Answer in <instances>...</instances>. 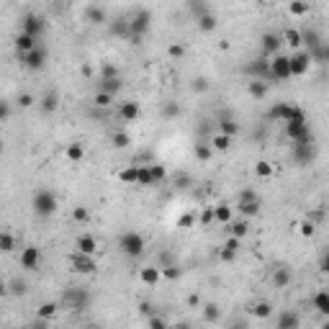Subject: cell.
<instances>
[{
  "mask_svg": "<svg viewBox=\"0 0 329 329\" xmlns=\"http://www.w3.org/2000/svg\"><path fill=\"white\" fill-rule=\"evenodd\" d=\"M239 211H242L244 216H255V214H260V201H257V195H255L252 190H244V193H242Z\"/></svg>",
  "mask_w": 329,
  "mask_h": 329,
  "instance_id": "obj_11",
  "label": "cell"
},
{
  "mask_svg": "<svg viewBox=\"0 0 329 329\" xmlns=\"http://www.w3.org/2000/svg\"><path fill=\"white\" fill-rule=\"evenodd\" d=\"M288 64H291V75L293 77H301V75H306L309 72V67H311V54L304 49V52H296L293 57H288Z\"/></svg>",
  "mask_w": 329,
  "mask_h": 329,
  "instance_id": "obj_10",
  "label": "cell"
},
{
  "mask_svg": "<svg viewBox=\"0 0 329 329\" xmlns=\"http://www.w3.org/2000/svg\"><path fill=\"white\" fill-rule=\"evenodd\" d=\"M62 301L70 306V309H88L90 306V293L85 291V288H70V291L62 296Z\"/></svg>",
  "mask_w": 329,
  "mask_h": 329,
  "instance_id": "obj_7",
  "label": "cell"
},
{
  "mask_svg": "<svg viewBox=\"0 0 329 329\" xmlns=\"http://www.w3.org/2000/svg\"><path fill=\"white\" fill-rule=\"evenodd\" d=\"M111 142H113V147H116V149H121V147H126V144H129V134L116 131V134L111 137Z\"/></svg>",
  "mask_w": 329,
  "mask_h": 329,
  "instance_id": "obj_45",
  "label": "cell"
},
{
  "mask_svg": "<svg viewBox=\"0 0 329 329\" xmlns=\"http://www.w3.org/2000/svg\"><path fill=\"white\" fill-rule=\"evenodd\" d=\"M195 90H209V82H203V80H198V82H195Z\"/></svg>",
  "mask_w": 329,
  "mask_h": 329,
  "instance_id": "obj_60",
  "label": "cell"
},
{
  "mask_svg": "<svg viewBox=\"0 0 329 329\" xmlns=\"http://www.w3.org/2000/svg\"><path fill=\"white\" fill-rule=\"evenodd\" d=\"M221 260H224V262L234 260V252H226V250H221Z\"/></svg>",
  "mask_w": 329,
  "mask_h": 329,
  "instance_id": "obj_59",
  "label": "cell"
},
{
  "mask_svg": "<svg viewBox=\"0 0 329 329\" xmlns=\"http://www.w3.org/2000/svg\"><path fill=\"white\" fill-rule=\"evenodd\" d=\"M121 180H123V183H129V185H137V164H134V168L121 170Z\"/></svg>",
  "mask_w": 329,
  "mask_h": 329,
  "instance_id": "obj_44",
  "label": "cell"
},
{
  "mask_svg": "<svg viewBox=\"0 0 329 329\" xmlns=\"http://www.w3.org/2000/svg\"><path fill=\"white\" fill-rule=\"evenodd\" d=\"M211 147H214L216 152H226V149L232 147V137H226V134H216V137L211 139Z\"/></svg>",
  "mask_w": 329,
  "mask_h": 329,
  "instance_id": "obj_35",
  "label": "cell"
},
{
  "mask_svg": "<svg viewBox=\"0 0 329 329\" xmlns=\"http://www.w3.org/2000/svg\"><path fill=\"white\" fill-rule=\"evenodd\" d=\"M18 59H21V64L26 67V70H41V67H44L47 64V49L44 47H34L31 52H26V54H18Z\"/></svg>",
  "mask_w": 329,
  "mask_h": 329,
  "instance_id": "obj_6",
  "label": "cell"
},
{
  "mask_svg": "<svg viewBox=\"0 0 329 329\" xmlns=\"http://www.w3.org/2000/svg\"><path fill=\"white\" fill-rule=\"evenodd\" d=\"M18 262H21L23 270H39V265H41V250H39L36 244H26L23 250H21V255H18Z\"/></svg>",
  "mask_w": 329,
  "mask_h": 329,
  "instance_id": "obj_8",
  "label": "cell"
},
{
  "mask_svg": "<svg viewBox=\"0 0 329 329\" xmlns=\"http://www.w3.org/2000/svg\"><path fill=\"white\" fill-rule=\"evenodd\" d=\"M219 126H221V134H226V137H234V134L239 131V126H237V123H234L232 118H221Z\"/></svg>",
  "mask_w": 329,
  "mask_h": 329,
  "instance_id": "obj_38",
  "label": "cell"
},
{
  "mask_svg": "<svg viewBox=\"0 0 329 329\" xmlns=\"http://www.w3.org/2000/svg\"><path fill=\"white\" fill-rule=\"evenodd\" d=\"M203 316L209 319V321H216V319H219V309H216L214 304H209V306L203 309Z\"/></svg>",
  "mask_w": 329,
  "mask_h": 329,
  "instance_id": "obj_50",
  "label": "cell"
},
{
  "mask_svg": "<svg viewBox=\"0 0 329 329\" xmlns=\"http://www.w3.org/2000/svg\"><path fill=\"white\" fill-rule=\"evenodd\" d=\"M226 226H229V234L237 237V239H244L247 232H250V224H247V221H229Z\"/></svg>",
  "mask_w": 329,
  "mask_h": 329,
  "instance_id": "obj_30",
  "label": "cell"
},
{
  "mask_svg": "<svg viewBox=\"0 0 329 329\" xmlns=\"http://www.w3.org/2000/svg\"><path fill=\"white\" fill-rule=\"evenodd\" d=\"M195 157H198L201 162L211 159V147H206V144H195Z\"/></svg>",
  "mask_w": 329,
  "mask_h": 329,
  "instance_id": "obj_48",
  "label": "cell"
},
{
  "mask_svg": "<svg viewBox=\"0 0 329 329\" xmlns=\"http://www.w3.org/2000/svg\"><path fill=\"white\" fill-rule=\"evenodd\" d=\"M8 116H11V103L0 98V123H3V121H8Z\"/></svg>",
  "mask_w": 329,
  "mask_h": 329,
  "instance_id": "obj_51",
  "label": "cell"
},
{
  "mask_svg": "<svg viewBox=\"0 0 329 329\" xmlns=\"http://www.w3.org/2000/svg\"><path fill=\"white\" fill-rule=\"evenodd\" d=\"M314 309L319 311V314H329V293L326 291H319L316 296H314Z\"/></svg>",
  "mask_w": 329,
  "mask_h": 329,
  "instance_id": "obj_31",
  "label": "cell"
},
{
  "mask_svg": "<svg viewBox=\"0 0 329 329\" xmlns=\"http://www.w3.org/2000/svg\"><path fill=\"white\" fill-rule=\"evenodd\" d=\"M3 293H6V285H3V283H0V296H3Z\"/></svg>",
  "mask_w": 329,
  "mask_h": 329,
  "instance_id": "obj_61",
  "label": "cell"
},
{
  "mask_svg": "<svg viewBox=\"0 0 329 329\" xmlns=\"http://www.w3.org/2000/svg\"><path fill=\"white\" fill-rule=\"evenodd\" d=\"M121 88H123V80H121V75H118V77H108V80H101V82H98V90L111 93V95H116Z\"/></svg>",
  "mask_w": 329,
  "mask_h": 329,
  "instance_id": "obj_23",
  "label": "cell"
},
{
  "mask_svg": "<svg viewBox=\"0 0 329 329\" xmlns=\"http://www.w3.org/2000/svg\"><path fill=\"white\" fill-rule=\"evenodd\" d=\"M108 77H118V67L111 64V62H103L101 64V80H108Z\"/></svg>",
  "mask_w": 329,
  "mask_h": 329,
  "instance_id": "obj_39",
  "label": "cell"
},
{
  "mask_svg": "<svg viewBox=\"0 0 329 329\" xmlns=\"http://www.w3.org/2000/svg\"><path fill=\"white\" fill-rule=\"evenodd\" d=\"M139 278H142V283H147V285H157L159 278H162V273H159V268H142V270H139Z\"/></svg>",
  "mask_w": 329,
  "mask_h": 329,
  "instance_id": "obj_27",
  "label": "cell"
},
{
  "mask_svg": "<svg viewBox=\"0 0 329 329\" xmlns=\"http://www.w3.org/2000/svg\"><path fill=\"white\" fill-rule=\"evenodd\" d=\"M75 247H77V252H82V255H95L98 242H95L93 234H80V237L75 239Z\"/></svg>",
  "mask_w": 329,
  "mask_h": 329,
  "instance_id": "obj_14",
  "label": "cell"
},
{
  "mask_svg": "<svg viewBox=\"0 0 329 329\" xmlns=\"http://www.w3.org/2000/svg\"><path fill=\"white\" fill-rule=\"evenodd\" d=\"M216 26H219V21H216V16H214L211 11H203V13L198 16V28H201V31L211 34V31H214Z\"/></svg>",
  "mask_w": 329,
  "mask_h": 329,
  "instance_id": "obj_24",
  "label": "cell"
},
{
  "mask_svg": "<svg viewBox=\"0 0 329 329\" xmlns=\"http://www.w3.org/2000/svg\"><path fill=\"white\" fill-rule=\"evenodd\" d=\"M291 111H293V106L291 103H275L270 111H268V121H285L288 116H291Z\"/></svg>",
  "mask_w": 329,
  "mask_h": 329,
  "instance_id": "obj_18",
  "label": "cell"
},
{
  "mask_svg": "<svg viewBox=\"0 0 329 329\" xmlns=\"http://www.w3.org/2000/svg\"><path fill=\"white\" fill-rule=\"evenodd\" d=\"M255 173H257L260 178H270V173H273V164H270V162H265V159H260V162L255 164Z\"/></svg>",
  "mask_w": 329,
  "mask_h": 329,
  "instance_id": "obj_43",
  "label": "cell"
},
{
  "mask_svg": "<svg viewBox=\"0 0 329 329\" xmlns=\"http://www.w3.org/2000/svg\"><path fill=\"white\" fill-rule=\"evenodd\" d=\"M44 28H47L44 18L36 16V13H26V16L21 18V31L28 34V36H34V39H39L41 34H44Z\"/></svg>",
  "mask_w": 329,
  "mask_h": 329,
  "instance_id": "obj_9",
  "label": "cell"
},
{
  "mask_svg": "<svg viewBox=\"0 0 329 329\" xmlns=\"http://www.w3.org/2000/svg\"><path fill=\"white\" fill-rule=\"evenodd\" d=\"M164 278H168V280H178L180 278V270L175 268V265H170V268H164V273H162Z\"/></svg>",
  "mask_w": 329,
  "mask_h": 329,
  "instance_id": "obj_53",
  "label": "cell"
},
{
  "mask_svg": "<svg viewBox=\"0 0 329 329\" xmlns=\"http://www.w3.org/2000/svg\"><path fill=\"white\" fill-rule=\"evenodd\" d=\"M18 103H21V108H31L34 106V95L23 93V95H18Z\"/></svg>",
  "mask_w": 329,
  "mask_h": 329,
  "instance_id": "obj_54",
  "label": "cell"
},
{
  "mask_svg": "<svg viewBox=\"0 0 329 329\" xmlns=\"http://www.w3.org/2000/svg\"><path fill=\"white\" fill-rule=\"evenodd\" d=\"M214 224V209H206L201 214V226H211Z\"/></svg>",
  "mask_w": 329,
  "mask_h": 329,
  "instance_id": "obj_52",
  "label": "cell"
},
{
  "mask_svg": "<svg viewBox=\"0 0 329 329\" xmlns=\"http://www.w3.org/2000/svg\"><path fill=\"white\" fill-rule=\"evenodd\" d=\"M137 185H144V188H152V185H154L149 164H137Z\"/></svg>",
  "mask_w": 329,
  "mask_h": 329,
  "instance_id": "obj_25",
  "label": "cell"
},
{
  "mask_svg": "<svg viewBox=\"0 0 329 329\" xmlns=\"http://www.w3.org/2000/svg\"><path fill=\"white\" fill-rule=\"evenodd\" d=\"M118 113H121L123 121H137L142 111H139V103H137V101H123L121 108H118Z\"/></svg>",
  "mask_w": 329,
  "mask_h": 329,
  "instance_id": "obj_21",
  "label": "cell"
},
{
  "mask_svg": "<svg viewBox=\"0 0 329 329\" xmlns=\"http://www.w3.org/2000/svg\"><path fill=\"white\" fill-rule=\"evenodd\" d=\"M144 237L139 232H123L121 239H118V247H121V252L126 255V257H139L144 252Z\"/></svg>",
  "mask_w": 329,
  "mask_h": 329,
  "instance_id": "obj_3",
  "label": "cell"
},
{
  "mask_svg": "<svg viewBox=\"0 0 329 329\" xmlns=\"http://www.w3.org/2000/svg\"><path fill=\"white\" fill-rule=\"evenodd\" d=\"M108 31H111V36H118V39H129V36H131V31H129V21H126V18L108 21Z\"/></svg>",
  "mask_w": 329,
  "mask_h": 329,
  "instance_id": "obj_19",
  "label": "cell"
},
{
  "mask_svg": "<svg viewBox=\"0 0 329 329\" xmlns=\"http://www.w3.org/2000/svg\"><path fill=\"white\" fill-rule=\"evenodd\" d=\"M149 170H152V180H154V185H157L159 180L168 178V170H164L162 164H149Z\"/></svg>",
  "mask_w": 329,
  "mask_h": 329,
  "instance_id": "obj_42",
  "label": "cell"
},
{
  "mask_svg": "<svg viewBox=\"0 0 329 329\" xmlns=\"http://www.w3.org/2000/svg\"><path fill=\"white\" fill-rule=\"evenodd\" d=\"M0 149H3V142H0Z\"/></svg>",
  "mask_w": 329,
  "mask_h": 329,
  "instance_id": "obj_63",
  "label": "cell"
},
{
  "mask_svg": "<svg viewBox=\"0 0 329 329\" xmlns=\"http://www.w3.org/2000/svg\"><path fill=\"white\" fill-rule=\"evenodd\" d=\"M262 3H275V0H262Z\"/></svg>",
  "mask_w": 329,
  "mask_h": 329,
  "instance_id": "obj_62",
  "label": "cell"
},
{
  "mask_svg": "<svg viewBox=\"0 0 329 329\" xmlns=\"http://www.w3.org/2000/svg\"><path fill=\"white\" fill-rule=\"evenodd\" d=\"M299 324H301L299 316H296V314H288V311L280 314V319H278V326H280V329H285V326H288V329H296Z\"/></svg>",
  "mask_w": 329,
  "mask_h": 329,
  "instance_id": "obj_34",
  "label": "cell"
},
{
  "mask_svg": "<svg viewBox=\"0 0 329 329\" xmlns=\"http://www.w3.org/2000/svg\"><path fill=\"white\" fill-rule=\"evenodd\" d=\"M180 226H185V229H190V226H193V216H190V214H185V216L180 219Z\"/></svg>",
  "mask_w": 329,
  "mask_h": 329,
  "instance_id": "obj_57",
  "label": "cell"
},
{
  "mask_svg": "<svg viewBox=\"0 0 329 329\" xmlns=\"http://www.w3.org/2000/svg\"><path fill=\"white\" fill-rule=\"evenodd\" d=\"M39 106H41V111H44V113H54L59 108V93L57 90H47L44 95H41Z\"/></svg>",
  "mask_w": 329,
  "mask_h": 329,
  "instance_id": "obj_17",
  "label": "cell"
},
{
  "mask_svg": "<svg viewBox=\"0 0 329 329\" xmlns=\"http://www.w3.org/2000/svg\"><path fill=\"white\" fill-rule=\"evenodd\" d=\"M72 219H75V221H80V224H85V221L90 219V211L85 209V206H75V211H72Z\"/></svg>",
  "mask_w": 329,
  "mask_h": 329,
  "instance_id": "obj_40",
  "label": "cell"
},
{
  "mask_svg": "<svg viewBox=\"0 0 329 329\" xmlns=\"http://www.w3.org/2000/svg\"><path fill=\"white\" fill-rule=\"evenodd\" d=\"M16 250V237L8 232H0V252H13Z\"/></svg>",
  "mask_w": 329,
  "mask_h": 329,
  "instance_id": "obj_32",
  "label": "cell"
},
{
  "mask_svg": "<svg viewBox=\"0 0 329 329\" xmlns=\"http://www.w3.org/2000/svg\"><path fill=\"white\" fill-rule=\"evenodd\" d=\"M314 232H316V229H314V224H311V221H304V224H301V234H306V237H311Z\"/></svg>",
  "mask_w": 329,
  "mask_h": 329,
  "instance_id": "obj_56",
  "label": "cell"
},
{
  "mask_svg": "<svg viewBox=\"0 0 329 329\" xmlns=\"http://www.w3.org/2000/svg\"><path fill=\"white\" fill-rule=\"evenodd\" d=\"M93 101H95V106H98V108H108V106H111V101H113V95H111V93H103V90H98Z\"/></svg>",
  "mask_w": 329,
  "mask_h": 329,
  "instance_id": "obj_41",
  "label": "cell"
},
{
  "mask_svg": "<svg viewBox=\"0 0 329 329\" xmlns=\"http://www.w3.org/2000/svg\"><path fill=\"white\" fill-rule=\"evenodd\" d=\"M288 11H291V16H309V3L306 0H291Z\"/></svg>",
  "mask_w": 329,
  "mask_h": 329,
  "instance_id": "obj_33",
  "label": "cell"
},
{
  "mask_svg": "<svg viewBox=\"0 0 329 329\" xmlns=\"http://www.w3.org/2000/svg\"><path fill=\"white\" fill-rule=\"evenodd\" d=\"M293 157H296L299 164H309V159L314 157V144H311V139L296 142V144H293Z\"/></svg>",
  "mask_w": 329,
  "mask_h": 329,
  "instance_id": "obj_13",
  "label": "cell"
},
{
  "mask_svg": "<svg viewBox=\"0 0 329 329\" xmlns=\"http://www.w3.org/2000/svg\"><path fill=\"white\" fill-rule=\"evenodd\" d=\"M31 206H34L36 216L47 219V216L57 214V206H59V201H57V195H54L49 188H39V190L34 193V201H31Z\"/></svg>",
  "mask_w": 329,
  "mask_h": 329,
  "instance_id": "obj_2",
  "label": "cell"
},
{
  "mask_svg": "<svg viewBox=\"0 0 329 329\" xmlns=\"http://www.w3.org/2000/svg\"><path fill=\"white\" fill-rule=\"evenodd\" d=\"M291 280H293V275H291L288 268H275V273H273V285L275 288H285Z\"/></svg>",
  "mask_w": 329,
  "mask_h": 329,
  "instance_id": "obj_26",
  "label": "cell"
},
{
  "mask_svg": "<svg viewBox=\"0 0 329 329\" xmlns=\"http://www.w3.org/2000/svg\"><path fill=\"white\" fill-rule=\"evenodd\" d=\"M268 70H270V80L275 82H283V80H291V64H288V57L285 54H273V59L268 62Z\"/></svg>",
  "mask_w": 329,
  "mask_h": 329,
  "instance_id": "obj_5",
  "label": "cell"
},
{
  "mask_svg": "<svg viewBox=\"0 0 329 329\" xmlns=\"http://www.w3.org/2000/svg\"><path fill=\"white\" fill-rule=\"evenodd\" d=\"M72 270H75V273H82V275H90V273H95L93 255H82V252H77V255L72 257Z\"/></svg>",
  "mask_w": 329,
  "mask_h": 329,
  "instance_id": "obj_12",
  "label": "cell"
},
{
  "mask_svg": "<svg viewBox=\"0 0 329 329\" xmlns=\"http://www.w3.org/2000/svg\"><path fill=\"white\" fill-rule=\"evenodd\" d=\"M270 311H273L270 304H257V306H255V314H257V316H268Z\"/></svg>",
  "mask_w": 329,
  "mask_h": 329,
  "instance_id": "obj_55",
  "label": "cell"
},
{
  "mask_svg": "<svg viewBox=\"0 0 329 329\" xmlns=\"http://www.w3.org/2000/svg\"><path fill=\"white\" fill-rule=\"evenodd\" d=\"M280 39H283V41H288L291 47H299V44H301V31H296V28H288Z\"/></svg>",
  "mask_w": 329,
  "mask_h": 329,
  "instance_id": "obj_37",
  "label": "cell"
},
{
  "mask_svg": "<svg viewBox=\"0 0 329 329\" xmlns=\"http://www.w3.org/2000/svg\"><path fill=\"white\" fill-rule=\"evenodd\" d=\"M283 123H285V134H288V139H293V142H306V139H311L309 123H306V116H304L301 108L293 106L291 116H288Z\"/></svg>",
  "mask_w": 329,
  "mask_h": 329,
  "instance_id": "obj_1",
  "label": "cell"
},
{
  "mask_svg": "<svg viewBox=\"0 0 329 329\" xmlns=\"http://www.w3.org/2000/svg\"><path fill=\"white\" fill-rule=\"evenodd\" d=\"M280 44H283V39H280L278 34H265V36H262V54H265V57L278 54Z\"/></svg>",
  "mask_w": 329,
  "mask_h": 329,
  "instance_id": "obj_16",
  "label": "cell"
},
{
  "mask_svg": "<svg viewBox=\"0 0 329 329\" xmlns=\"http://www.w3.org/2000/svg\"><path fill=\"white\" fill-rule=\"evenodd\" d=\"M178 111H180V106H178V103H173V101L162 106V116H164V118H173V116H178Z\"/></svg>",
  "mask_w": 329,
  "mask_h": 329,
  "instance_id": "obj_47",
  "label": "cell"
},
{
  "mask_svg": "<svg viewBox=\"0 0 329 329\" xmlns=\"http://www.w3.org/2000/svg\"><path fill=\"white\" fill-rule=\"evenodd\" d=\"M149 26H152V13L149 11H137V16L129 21V31H131V44H139V39L149 31Z\"/></svg>",
  "mask_w": 329,
  "mask_h": 329,
  "instance_id": "obj_4",
  "label": "cell"
},
{
  "mask_svg": "<svg viewBox=\"0 0 329 329\" xmlns=\"http://www.w3.org/2000/svg\"><path fill=\"white\" fill-rule=\"evenodd\" d=\"M64 154H67L70 162H80L82 157H85V147H82L80 142H72V144H67V152H64Z\"/></svg>",
  "mask_w": 329,
  "mask_h": 329,
  "instance_id": "obj_29",
  "label": "cell"
},
{
  "mask_svg": "<svg viewBox=\"0 0 329 329\" xmlns=\"http://www.w3.org/2000/svg\"><path fill=\"white\" fill-rule=\"evenodd\" d=\"M232 221V209L229 206H214V224H229Z\"/></svg>",
  "mask_w": 329,
  "mask_h": 329,
  "instance_id": "obj_28",
  "label": "cell"
},
{
  "mask_svg": "<svg viewBox=\"0 0 329 329\" xmlns=\"http://www.w3.org/2000/svg\"><path fill=\"white\" fill-rule=\"evenodd\" d=\"M239 244H242V239H237V237H232V234H229V239L224 242V247H221V250H226V252H234V255H237Z\"/></svg>",
  "mask_w": 329,
  "mask_h": 329,
  "instance_id": "obj_46",
  "label": "cell"
},
{
  "mask_svg": "<svg viewBox=\"0 0 329 329\" xmlns=\"http://www.w3.org/2000/svg\"><path fill=\"white\" fill-rule=\"evenodd\" d=\"M268 90H270V85H268V80H252V82H247V93H250L252 98H268Z\"/></svg>",
  "mask_w": 329,
  "mask_h": 329,
  "instance_id": "obj_20",
  "label": "cell"
},
{
  "mask_svg": "<svg viewBox=\"0 0 329 329\" xmlns=\"http://www.w3.org/2000/svg\"><path fill=\"white\" fill-rule=\"evenodd\" d=\"M149 326L159 329V326H164V319H149Z\"/></svg>",
  "mask_w": 329,
  "mask_h": 329,
  "instance_id": "obj_58",
  "label": "cell"
},
{
  "mask_svg": "<svg viewBox=\"0 0 329 329\" xmlns=\"http://www.w3.org/2000/svg\"><path fill=\"white\" fill-rule=\"evenodd\" d=\"M85 21L88 23H93V26H101V23H108V13H106V8L103 6H88L85 8Z\"/></svg>",
  "mask_w": 329,
  "mask_h": 329,
  "instance_id": "obj_15",
  "label": "cell"
},
{
  "mask_svg": "<svg viewBox=\"0 0 329 329\" xmlns=\"http://www.w3.org/2000/svg\"><path fill=\"white\" fill-rule=\"evenodd\" d=\"M57 309H59V304H54V301L41 304V306H39V319H52V316L57 314Z\"/></svg>",
  "mask_w": 329,
  "mask_h": 329,
  "instance_id": "obj_36",
  "label": "cell"
},
{
  "mask_svg": "<svg viewBox=\"0 0 329 329\" xmlns=\"http://www.w3.org/2000/svg\"><path fill=\"white\" fill-rule=\"evenodd\" d=\"M36 47V39L34 36H28V34H18L16 36V54H26V52H31Z\"/></svg>",
  "mask_w": 329,
  "mask_h": 329,
  "instance_id": "obj_22",
  "label": "cell"
},
{
  "mask_svg": "<svg viewBox=\"0 0 329 329\" xmlns=\"http://www.w3.org/2000/svg\"><path fill=\"white\" fill-rule=\"evenodd\" d=\"M168 54H170L173 59H180V57H185V47H183V44H170Z\"/></svg>",
  "mask_w": 329,
  "mask_h": 329,
  "instance_id": "obj_49",
  "label": "cell"
}]
</instances>
